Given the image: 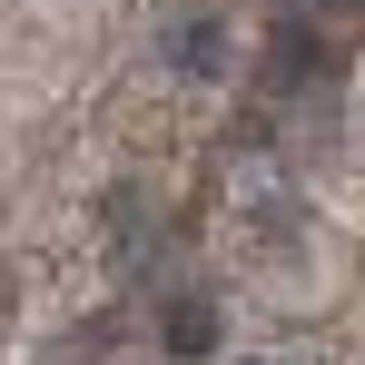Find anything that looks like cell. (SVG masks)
<instances>
[{"instance_id": "6da1fadb", "label": "cell", "mask_w": 365, "mask_h": 365, "mask_svg": "<svg viewBox=\"0 0 365 365\" xmlns=\"http://www.w3.org/2000/svg\"><path fill=\"white\" fill-rule=\"evenodd\" d=\"M158 336H168V356H207V346H217V306H207V297H178Z\"/></svg>"}, {"instance_id": "7a4b0ae2", "label": "cell", "mask_w": 365, "mask_h": 365, "mask_svg": "<svg viewBox=\"0 0 365 365\" xmlns=\"http://www.w3.org/2000/svg\"><path fill=\"white\" fill-rule=\"evenodd\" d=\"M168 50H178V69H217V20H187Z\"/></svg>"}, {"instance_id": "3957f363", "label": "cell", "mask_w": 365, "mask_h": 365, "mask_svg": "<svg viewBox=\"0 0 365 365\" xmlns=\"http://www.w3.org/2000/svg\"><path fill=\"white\" fill-rule=\"evenodd\" d=\"M267 69H277V79H306V69H316V40H306V30H277Z\"/></svg>"}, {"instance_id": "277c9868", "label": "cell", "mask_w": 365, "mask_h": 365, "mask_svg": "<svg viewBox=\"0 0 365 365\" xmlns=\"http://www.w3.org/2000/svg\"><path fill=\"white\" fill-rule=\"evenodd\" d=\"M316 10H356V0H316Z\"/></svg>"}]
</instances>
